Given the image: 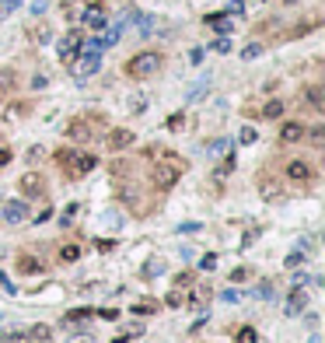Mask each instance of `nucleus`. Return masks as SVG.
<instances>
[{
	"mask_svg": "<svg viewBox=\"0 0 325 343\" xmlns=\"http://www.w3.org/2000/svg\"><path fill=\"white\" fill-rule=\"evenodd\" d=\"M154 21H158L154 14H144V18H140V35H151V32H154Z\"/></svg>",
	"mask_w": 325,
	"mask_h": 343,
	"instance_id": "a878e982",
	"label": "nucleus"
},
{
	"mask_svg": "<svg viewBox=\"0 0 325 343\" xmlns=\"http://www.w3.org/2000/svg\"><path fill=\"white\" fill-rule=\"evenodd\" d=\"M49 217H53V207L46 203V210H42V214H39V217H32V221H35V224H42V221H49Z\"/></svg>",
	"mask_w": 325,
	"mask_h": 343,
	"instance_id": "a19ab883",
	"label": "nucleus"
},
{
	"mask_svg": "<svg viewBox=\"0 0 325 343\" xmlns=\"http://www.w3.org/2000/svg\"><path fill=\"white\" fill-rule=\"evenodd\" d=\"M304 105L315 109V112H325V84H308L304 88Z\"/></svg>",
	"mask_w": 325,
	"mask_h": 343,
	"instance_id": "ddd939ff",
	"label": "nucleus"
},
{
	"mask_svg": "<svg viewBox=\"0 0 325 343\" xmlns=\"http://www.w3.org/2000/svg\"><path fill=\"white\" fill-rule=\"evenodd\" d=\"M161 270H164V263H161V259H158V263H151V266H147V273H144V277H158V273H161Z\"/></svg>",
	"mask_w": 325,
	"mask_h": 343,
	"instance_id": "4c0bfd02",
	"label": "nucleus"
},
{
	"mask_svg": "<svg viewBox=\"0 0 325 343\" xmlns=\"http://www.w3.org/2000/svg\"><path fill=\"white\" fill-rule=\"evenodd\" d=\"M301 263H304V252H290V256H287V266H290V270L301 266Z\"/></svg>",
	"mask_w": 325,
	"mask_h": 343,
	"instance_id": "f704fd0d",
	"label": "nucleus"
},
{
	"mask_svg": "<svg viewBox=\"0 0 325 343\" xmlns=\"http://www.w3.org/2000/svg\"><path fill=\"white\" fill-rule=\"evenodd\" d=\"M213 53H231V39H228V35H221V39L213 42Z\"/></svg>",
	"mask_w": 325,
	"mask_h": 343,
	"instance_id": "c756f323",
	"label": "nucleus"
},
{
	"mask_svg": "<svg viewBox=\"0 0 325 343\" xmlns=\"http://www.w3.org/2000/svg\"><path fill=\"white\" fill-rule=\"evenodd\" d=\"M18 189H21V196H25V200L42 196V189H46V175H42V172H25V175L18 179Z\"/></svg>",
	"mask_w": 325,
	"mask_h": 343,
	"instance_id": "6e6552de",
	"label": "nucleus"
},
{
	"mask_svg": "<svg viewBox=\"0 0 325 343\" xmlns=\"http://www.w3.org/2000/svg\"><path fill=\"white\" fill-rule=\"evenodd\" d=\"M25 217H28V203L25 200H7L4 203V221L7 224H21Z\"/></svg>",
	"mask_w": 325,
	"mask_h": 343,
	"instance_id": "f8f14e48",
	"label": "nucleus"
},
{
	"mask_svg": "<svg viewBox=\"0 0 325 343\" xmlns=\"http://www.w3.org/2000/svg\"><path fill=\"white\" fill-rule=\"evenodd\" d=\"M164 301H168L171 308H178V305H185V301H182V287H175V291H171V294H168Z\"/></svg>",
	"mask_w": 325,
	"mask_h": 343,
	"instance_id": "2f4dec72",
	"label": "nucleus"
},
{
	"mask_svg": "<svg viewBox=\"0 0 325 343\" xmlns=\"http://www.w3.org/2000/svg\"><path fill=\"white\" fill-rule=\"evenodd\" d=\"M210 91V77H203V81H196L192 88H189V95H185V105H192V102H199L203 95Z\"/></svg>",
	"mask_w": 325,
	"mask_h": 343,
	"instance_id": "f3484780",
	"label": "nucleus"
},
{
	"mask_svg": "<svg viewBox=\"0 0 325 343\" xmlns=\"http://www.w3.org/2000/svg\"><path fill=\"white\" fill-rule=\"evenodd\" d=\"M91 315H94L91 308H77V312H67V322H77V326H81V322L91 319Z\"/></svg>",
	"mask_w": 325,
	"mask_h": 343,
	"instance_id": "393cba45",
	"label": "nucleus"
},
{
	"mask_svg": "<svg viewBox=\"0 0 325 343\" xmlns=\"http://www.w3.org/2000/svg\"><path fill=\"white\" fill-rule=\"evenodd\" d=\"M304 130H308V126H304L301 119H287V123L280 126V144H301V140H304Z\"/></svg>",
	"mask_w": 325,
	"mask_h": 343,
	"instance_id": "9b49d317",
	"label": "nucleus"
},
{
	"mask_svg": "<svg viewBox=\"0 0 325 343\" xmlns=\"http://www.w3.org/2000/svg\"><path fill=\"white\" fill-rule=\"evenodd\" d=\"M304 305H308V294H304V291H294V294L287 298V312H290V315H301Z\"/></svg>",
	"mask_w": 325,
	"mask_h": 343,
	"instance_id": "6ab92c4d",
	"label": "nucleus"
},
{
	"mask_svg": "<svg viewBox=\"0 0 325 343\" xmlns=\"http://www.w3.org/2000/svg\"><path fill=\"white\" fill-rule=\"evenodd\" d=\"M161 67H164V53L144 49V53H137V56H130V60L123 63V74H126L130 81H147V77H154Z\"/></svg>",
	"mask_w": 325,
	"mask_h": 343,
	"instance_id": "7ed1b4c3",
	"label": "nucleus"
},
{
	"mask_svg": "<svg viewBox=\"0 0 325 343\" xmlns=\"http://www.w3.org/2000/svg\"><path fill=\"white\" fill-rule=\"evenodd\" d=\"M242 144H255V130H252V126H245V130H242Z\"/></svg>",
	"mask_w": 325,
	"mask_h": 343,
	"instance_id": "ea45409f",
	"label": "nucleus"
},
{
	"mask_svg": "<svg viewBox=\"0 0 325 343\" xmlns=\"http://www.w3.org/2000/svg\"><path fill=\"white\" fill-rule=\"evenodd\" d=\"M7 161H11V151H7V147H0V168H4Z\"/></svg>",
	"mask_w": 325,
	"mask_h": 343,
	"instance_id": "37998d69",
	"label": "nucleus"
},
{
	"mask_svg": "<svg viewBox=\"0 0 325 343\" xmlns=\"http://www.w3.org/2000/svg\"><path fill=\"white\" fill-rule=\"evenodd\" d=\"M46 84H49L46 74H35V77H32V88H46Z\"/></svg>",
	"mask_w": 325,
	"mask_h": 343,
	"instance_id": "58836bf2",
	"label": "nucleus"
},
{
	"mask_svg": "<svg viewBox=\"0 0 325 343\" xmlns=\"http://www.w3.org/2000/svg\"><path fill=\"white\" fill-rule=\"evenodd\" d=\"M56 165L63 168V175H67V179H81V175H87V172H94V168H98V158H94V154H87V151L60 147V151H56Z\"/></svg>",
	"mask_w": 325,
	"mask_h": 343,
	"instance_id": "f03ea898",
	"label": "nucleus"
},
{
	"mask_svg": "<svg viewBox=\"0 0 325 343\" xmlns=\"http://www.w3.org/2000/svg\"><path fill=\"white\" fill-rule=\"evenodd\" d=\"M74 217H77V203H70V207H67V210H63V217H60V221H63V224H70V221H74Z\"/></svg>",
	"mask_w": 325,
	"mask_h": 343,
	"instance_id": "c9c22d12",
	"label": "nucleus"
},
{
	"mask_svg": "<svg viewBox=\"0 0 325 343\" xmlns=\"http://www.w3.org/2000/svg\"><path fill=\"white\" fill-rule=\"evenodd\" d=\"M315 28H318V18H311V21H304V25H294V28L287 32V39H301V35L315 32Z\"/></svg>",
	"mask_w": 325,
	"mask_h": 343,
	"instance_id": "412c9836",
	"label": "nucleus"
},
{
	"mask_svg": "<svg viewBox=\"0 0 325 343\" xmlns=\"http://www.w3.org/2000/svg\"><path fill=\"white\" fill-rule=\"evenodd\" d=\"M255 56H262V46H259V42H252V46L242 49V60H255Z\"/></svg>",
	"mask_w": 325,
	"mask_h": 343,
	"instance_id": "bb28decb",
	"label": "nucleus"
},
{
	"mask_svg": "<svg viewBox=\"0 0 325 343\" xmlns=\"http://www.w3.org/2000/svg\"><path fill=\"white\" fill-rule=\"evenodd\" d=\"M60 259H63V263H77V259H81V245H77V242H67V245L60 249Z\"/></svg>",
	"mask_w": 325,
	"mask_h": 343,
	"instance_id": "4be33fe9",
	"label": "nucleus"
},
{
	"mask_svg": "<svg viewBox=\"0 0 325 343\" xmlns=\"http://www.w3.org/2000/svg\"><path fill=\"white\" fill-rule=\"evenodd\" d=\"M154 154H158L161 161L151 165V186H154L158 193H168V189H175V182L182 179L185 161H182L178 154H171V151H161V147H154Z\"/></svg>",
	"mask_w": 325,
	"mask_h": 343,
	"instance_id": "f257e3e1",
	"label": "nucleus"
},
{
	"mask_svg": "<svg viewBox=\"0 0 325 343\" xmlns=\"http://www.w3.org/2000/svg\"><path fill=\"white\" fill-rule=\"evenodd\" d=\"M28 39H32L35 46H46V42L53 39V32H49V25H35V28H28Z\"/></svg>",
	"mask_w": 325,
	"mask_h": 343,
	"instance_id": "aec40b11",
	"label": "nucleus"
},
{
	"mask_svg": "<svg viewBox=\"0 0 325 343\" xmlns=\"http://www.w3.org/2000/svg\"><path fill=\"white\" fill-rule=\"evenodd\" d=\"M32 343H35V340H32Z\"/></svg>",
	"mask_w": 325,
	"mask_h": 343,
	"instance_id": "c03bdc74",
	"label": "nucleus"
},
{
	"mask_svg": "<svg viewBox=\"0 0 325 343\" xmlns=\"http://www.w3.org/2000/svg\"><path fill=\"white\" fill-rule=\"evenodd\" d=\"M203 25H210L217 35H231V28H235V21H231L228 14H206V18H203Z\"/></svg>",
	"mask_w": 325,
	"mask_h": 343,
	"instance_id": "4468645a",
	"label": "nucleus"
},
{
	"mask_svg": "<svg viewBox=\"0 0 325 343\" xmlns=\"http://www.w3.org/2000/svg\"><path fill=\"white\" fill-rule=\"evenodd\" d=\"M235 343H259V336H255V329H252V326H242V329L235 333Z\"/></svg>",
	"mask_w": 325,
	"mask_h": 343,
	"instance_id": "b1692460",
	"label": "nucleus"
},
{
	"mask_svg": "<svg viewBox=\"0 0 325 343\" xmlns=\"http://www.w3.org/2000/svg\"><path fill=\"white\" fill-rule=\"evenodd\" d=\"M133 140H137V133H130L126 126H112L105 133V147L109 151H126V147H133Z\"/></svg>",
	"mask_w": 325,
	"mask_h": 343,
	"instance_id": "1a4fd4ad",
	"label": "nucleus"
},
{
	"mask_svg": "<svg viewBox=\"0 0 325 343\" xmlns=\"http://www.w3.org/2000/svg\"><path fill=\"white\" fill-rule=\"evenodd\" d=\"M18 88V70L14 67H0V98H7Z\"/></svg>",
	"mask_w": 325,
	"mask_h": 343,
	"instance_id": "2eb2a0df",
	"label": "nucleus"
},
{
	"mask_svg": "<svg viewBox=\"0 0 325 343\" xmlns=\"http://www.w3.org/2000/svg\"><path fill=\"white\" fill-rule=\"evenodd\" d=\"M67 70H70L77 81H84V77H91V74L101 70V53H77V56L67 63Z\"/></svg>",
	"mask_w": 325,
	"mask_h": 343,
	"instance_id": "423d86ee",
	"label": "nucleus"
},
{
	"mask_svg": "<svg viewBox=\"0 0 325 343\" xmlns=\"http://www.w3.org/2000/svg\"><path fill=\"white\" fill-rule=\"evenodd\" d=\"M81 42H84L81 32H67V35L60 39V49H56V53H60V60H63V63H70V60L81 53Z\"/></svg>",
	"mask_w": 325,
	"mask_h": 343,
	"instance_id": "9d476101",
	"label": "nucleus"
},
{
	"mask_svg": "<svg viewBox=\"0 0 325 343\" xmlns=\"http://www.w3.org/2000/svg\"><path fill=\"white\" fill-rule=\"evenodd\" d=\"M304 137L311 140L315 147H322V144H325V126H322V123H318V126H311V130H304Z\"/></svg>",
	"mask_w": 325,
	"mask_h": 343,
	"instance_id": "5701e85b",
	"label": "nucleus"
},
{
	"mask_svg": "<svg viewBox=\"0 0 325 343\" xmlns=\"http://www.w3.org/2000/svg\"><path fill=\"white\" fill-rule=\"evenodd\" d=\"M283 175H287V182H294V186H311L318 175H315V165L308 161V158H287L283 161Z\"/></svg>",
	"mask_w": 325,
	"mask_h": 343,
	"instance_id": "39448f33",
	"label": "nucleus"
},
{
	"mask_svg": "<svg viewBox=\"0 0 325 343\" xmlns=\"http://www.w3.org/2000/svg\"><path fill=\"white\" fill-rule=\"evenodd\" d=\"M185 126V112H175L171 119H168V130H182Z\"/></svg>",
	"mask_w": 325,
	"mask_h": 343,
	"instance_id": "7c9ffc66",
	"label": "nucleus"
},
{
	"mask_svg": "<svg viewBox=\"0 0 325 343\" xmlns=\"http://www.w3.org/2000/svg\"><path fill=\"white\" fill-rule=\"evenodd\" d=\"M224 14H228V18H238V14H245V4H242V0H231Z\"/></svg>",
	"mask_w": 325,
	"mask_h": 343,
	"instance_id": "c85d7f7f",
	"label": "nucleus"
},
{
	"mask_svg": "<svg viewBox=\"0 0 325 343\" xmlns=\"http://www.w3.org/2000/svg\"><path fill=\"white\" fill-rule=\"evenodd\" d=\"M98 130H105V116H98V112H84V116H74L70 123H67V140L70 144H87L91 137H98Z\"/></svg>",
	"mask_w": 325,
	"mask_h": 343,
	"instance_id": "20e7f679",
	"label": "nucleus"
},
{
	"mask_svg": "<svg viewBox=\"0 0 325 343\" xmlns=\"http://www.w3.org/2000/svg\"><path fill=\"white\" fill-rule=\"evenodd\" d=\"M206 151H210V158H217V154H224V151H228V140H224V137H221V140H213V144H210Z\"/></svg>",
	"mask_w": 325,
	"mask_h": 343,
	"instance_id": "cd10ccee",
	"label": "nucleus"
},
{
	"mask_svg": "<svg viewBox=\"0 0 325 343\" xmlns=\"http://www.w3.org/2000/svg\"><path fill=\"white\" fill-rule=\"evenodd\" d=\"M81 21H84V28H91V32H101V28L109 25V11H105V4H98V0H91V4L84 7Z\"/></svg>",
	"mask_w": 325,
	"mask_h": 343,
	"instance_id": "0eeeda50",
	"label": "nucleus"
},
{
	"mask_svg": "<svg viewBox=\"0 0 325 343\" xmlns=\"http://www.w3.org/2000/svg\"><path fill=\"white\" fill-rule=\"evenodd\" d=\"M248 273H252V270H245V266H238V270L231 273V280H235V284H245V280H248Z\"/></svg>",
	"mask_w": 325,
	"mask_h": 343,
	"instance_id": "e433bc0d",
	"label": "nucleus"
},
{
	"mask_svg": "<svg viewBox=\"0 0 325 343\" xmlns=\"http://www.w3.org/2000/svg\"><path fill=\"white\" fill-rule=\"evenodd\" d=\"M67 343H94V336H91V333H70Z\"/></svg>",
	"mask_w": 325,
	"mask_h": 343,
	"instance_id": "473e14b6",
	"label": "nucleus"
},
{
	"mask_svg": "<svg viewBox=\"0 0 325 343\" xmlns=\"http://www.w3.org/2000/svg\"><path fill=\"white\" fill-rule=\"evenodd\" d=\"M189 284H192V273H189V270H185V273L175 280V287H189Z\"/></svg>",
	"mask_w": 325,
	"mask_h": 343,
	"instance_id": "79ce46f5",
	"label": "nucleus"
},
{
	"mask_svg": "<svg viewBox=\"0 0 325 343\" xmlns=\"http://www.w3.org/2000/svg\"><path fill=\"white\" fill-rule=\"evenodd\" d=\"M283 109H287V105H283L280 98H269V102L262 105V112H259V116H262V119H280V116H283Z\"/></svg>",
	"mask_w": 325,
	"mask_h": 343,
	"instance_id": "a211bd4d",
	"label": "nucleus"
},
{
	"mask_svg": "<svg viewBox=\"0 0 325 343\" xmlns=\"http://www.w3.org/2000/svg\"><path fill=\"white\" fill-rule=\"evenodd\" d=\"M18 270H21V273H42L46 266H42V263H39L35 256H28V252H21V256H18Z\"/></svg>",
	"mask_w": 325,
	"mask_h": 343,
	"instance_id": "dca6fc26",
	"label": "nucleus"
},
{
	"mask_svg": "<svg viewBox=\"0 0 325 343\" xmlns=\"http://www.w3.org/2000/svg\"><path fill=\"white\" fill-rule=\"evenodd\" d=\"M199 270H217V256H213V252L203 256V259H199Z\"/></svg>",
	"mask_w": 325,
	"mask_h": 343,
	"instance_id": "72a5a7b5",
	"label": "nucleus"
}]
</instances>
